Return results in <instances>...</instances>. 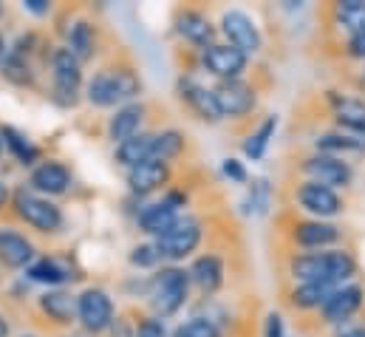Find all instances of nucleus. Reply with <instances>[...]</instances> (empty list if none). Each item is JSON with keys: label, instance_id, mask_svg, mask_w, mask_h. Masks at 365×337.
Wrapping results in <instances>:
<instances>
[{"label": "nucleus", "instance_id": "nucleus-1", "mask_svg": "<svg viewBox=\"0 0 365 337\" xmlns=\"http://www.w3.org/2000/svg\"><path fill=\"white\" fill-rule=\"evenodd\" d=\"M289 275L297 283H326L343 286L357 275V258L349 250H320V253H294L289 258Z\"/></svg>", "mask_w": 365, "mask_h": 337}, {"label": "nucleus", "instance_id": "nucleus-2", "mask_svg": "<svg viewBox=\"0 0 365 337\" xmlns=\"http://www.w3.org/2000/svg\"><path fill=\"white\" fill-rule=\"evenodd\" d=\"M142 91V80L136 77L133 69H105L99 74H93L86 94H88V102L96 108H122L128 102H133V96H139Z\"/></svg>", "mask_w": 365, "mask_h": 337}, {"label": "nucleus", "instance_id": "nucleus-3", "mask_svg": "<svg viewBox=\"0 0 365 337\" xmlns=\"http://www.w3.org/2000/svg\"><path fill=\"white\" fill-rule=\"evenodd\" d=\"M190 272L179 266H162L150 281V306L156 318H170L187 303L190 295Z\"/></svg>", "mask_w": 365, "mask_h": 337}, {"label": "nucleus", "instance_id": "nucleus-4", "mask_svg": "<svg viewBox=\"0 0 365 337\" xmlns=\"http://www.w3.org/2000/svg\"><path fill=\"white\" fill-rule=\"evenodd\" d=\"M11 207H14V216L23 224H29L31 230H37V233H46L48 236V233H57L63 227V210L54 201L37 196L34 190H26V187L14 190Z\"/></svg>", "mask_w": 365, "mask_h": 337}, {"label": "nucleus", "instance_id": "nucleus-5", "mask_svg": "<svg viewBox=\"0 0 365 337\" xmlns=\"http://www.w3.org/2000/svg\"><path fill=\"white\" fill-rule=\"evenodd\" d=\"M201 221L192 216H182L170 230H165L156 238V250L165 261H182L190 253H195V247L201 244Z\"/></svg>", "mask_w": 365, "mask_h": 337}, {"label": "nucleus", "instance_id": "nucleus-6", "mask_svg": "<svg viewBox=\"0 0 365 337\" xmlns=\"http://www.w3.org/2000/svg\"><path fill=\"white\" fill-rule=\"evenodd\" d=\"M51 83L60 105H74L83 88V63L68 49H54L51 54Z\"/></svg>", "mask_w": 365, "mask_h": 337}, {"label": "nucleus", "instance_id": "nucleus-7", "mask_svg": "<svg viewBox=\"0 0 365 337\" xmlns=\"http://www.w3.org/2000/svg\"><path fill=\"white\" fill-rule=\"evenodd\" d=\"M294 201L300 204L303 213H309L312 218H320V221H329V218L340 216L343 207H346L337 190L323 187L317 181H306V178L294 187Z\"/></svg>", "mask_w": 365, "mask_h": 337}, {"label": "nucleus", "instance_id": "nucleus-8", "mask_svg": "<svg viewBox=\"0 0 365 337\" xmlns=\"http://www.w3.org/2000/svg\"><path fill=\"white\" fill-rule=\"evenodd\" d=\"M365 303V286L363 283H343L334 286L331 295L326 298V303L320 306V323L326 326H340L346 321H351Z\"/></svg>", "mask_w": 365, "mask_h": 337}, {"label": "nucleus", "instance_id": "nucleus-9", "mask_svg": "<svg viewBox=\"0 0 365 337\" xmlns=\"http://www.w3.org/2000/svg\"><path fill=\"white\" fill-rule=\"evenodd\" d=\"M300 170L306 176V181H317L323 187L340 190L349 187L354 181V168L337 156H326V154H312L300 162Z\"/></svg>", "mask_w": 365, "mask_h": 337}, {"label": "nucleus", "instance_id": "nucleus-10", "mask_svg": "<svg viewBox=\"0 0 365 337\" xmlns=\"http://www.w3.org/2000/svg\"><path fill=\"white\" fill-rule=\"evenodd\" d=\"M215 94V102H218V111H221V119H244L255 111L258 105V91L244 80H227V83H218L212 88Z\"/></svg>", "mask_w": 365, "mask_h": 337}, {"label": "nucleus", "instance_id": "nucleus-11", "mask_svg": "<svg viewBox=\"0 0 365 337\" xmlns=\"http://www.w3.org/2000/svg\"><path fill=\"white\" fill-rule=\"evenodd\" d=\"M221 34L227 37L230 46H235L238 51H244L247 57L250 54H258L264 49V37H261V29L255 26V20L247 14V11H238V9H230L221 14Z\"/></svg>", "mask_w": 365, "mask_h": 337}, {"label": "nucleus", "instance_id": "nucleus-12", "mask_svg": "<svg viewBox=\"0 0 365 337\" xmlns=\"http://www.w3.org/2000/svg\"><path fill=\"white\" fill-rule=\"evenodd\" d=\"M77 321L91 335L110 329L113 326V301H110V295L105 289H96V286L86 289L77 298Z\"/></svg>", "mask_w": 365, "mask_h": 337}, {"label": "nucleus", "instance_id": "nucleus-13", "mask_svg": "<svg viewBox=\"0 0 365 337\" xmlns=\"http://www.w3.org/2000/svg\"><path fill=\"white\" fill-rule=\"evenodd\" d=\"M201 66L212 77H218V83H227V80H241V74L250 66V57L230 43H215L201 51Z\"/></svg>", "mask_w": 365, "mask_h": 337}, {"label": "nucleus", "instance_id": "nucleus-14", "mask_svg": "<svg viewBox=\"0 0 365 337\" xmlns=\"http://www.w3.org/2000/svg\"><path fill=\"white\" fill-rule=\"evenodd\" d=\"M289 238L294 247L300 250H331L340 238H343V230L331 221H320V218H303V221H294L289 227Z\"/></svg>", "mask_w": 365, "mask_h": 337}, {"label": "nucleus", "instance_id": "nucleus-15", "mask_svg": "<svg viewBox=\"0 0 365 337\" xmlns=\"http://www.w3.org/2000/svg\"><path fill=\"white\" fill-rule=\"evenodd\" d=\"M184 204H187V198H184L182 193H176V190H170L162 201H153V204H148L142 213H139V230L142 233H148V236H162L165 230H170L182 216H179V210H182Z\"/></svg>", "mask_w": 365, "mask_h": 337}, {"label": "nucleus", "instance_id": "nucleus-16", "mask_svg": "<svg viewBox=\"0 0 365 337\" xmlns=\"http://www.w3.org/2000/svg\"><path fill=\"white\" fill-rule=\"evenodd\" d=\"M148 108L142 102H128L122 108H116V114L108 119V139L113 145H122L133 136L142 134V122H145Z\"/></svg>", "mask_w": 365, "mask_h": 337}, {"label": "nucleus", "instance_id": "nucleus-17", "mask_svg": "<svg viewBox=\"0 0 365 337\" xmlns=\"http://www.w3.org/2000/svg\"><path fill=\"white\" fill-rule=\"evenodd\" d=\"M329 102H331V114H334L340 131L365 136V99H360V96H343V94L329 91Z\"/></svg>", "mask_w": 365, "mask_h": 337}, {"label": "nucleus", "instance_id": "nucleus-18", "mask_svg": "<svg viewBox=\"0 0 365 337\" xmlns=\"http://www.w3.org/2000/svg\"><path fill=\"white\" fill-rule=\"evenodd\" d=\"M168 181H170V165L168 162H159V159L142 162V165L128 170V187L136 196H150L159 187H165Z\"/></svg>", "mask_w": 365, "mask_h": 337}, {"label": "nucleus", "instance_id": "nucleus-19", "mask_svg": "<svg viewBox=\"0 0 365 337\" xmlns=\"http://www.w3.org/2000/svg\"><path fill=\"white\" fill-rule=\"evenodd\" d=\"M29 184L34 193L43 196H63L71 187V170L66 168L63 162H43L31 170Z\"/></svg>", "mask_w": 365, "mask_h": 337}, {"label": "nucleus", "instance_id": "nucleus-20", "mask_svg": "<svg viewBox=\"0 0 365 337\" xmlns=\"http://www.w3.org/2000/svg\"><path fill=\"white\" fill-rule=\"evenodd\" d=\"M176 29H179V34H182L190 46H195L201 51L210 49V46H215V26L210 23V17L204 11L184 9L182 14H179V20H176Z\"/></svg>", "mask_w": 365, "mask_h": 337}, {"label": "nucleus", "instance_id": "nucleus-21", "mask_svg": "<svg viewBox=\"0 0 365 337\" xmlns=\"http://www.w3.org/2000/svg\"><path fill=\"white\" fill-rule=\"evenodd\" d=\"M179 91H182L184 102H187L204 122H218V119H221V111H218V102H215L212 88H207V85L184 77L182 83H179Z\"/></svg>", "mask_w": 365, "mask_h": 337}, {"label": "nucleus", "instance_id": "nucleus-22", "mask_svg": "<svg viewBox=\"0 0 365 337\" xmlns=\"http://www.w3.org/2000/svg\"><path fill=\"white\" fill-rule=\"evenodd\" d=\"M0 263L9 269H29L34 263V244L14 233V230H3L0 233Z\"/></svg>", "mask_w": 365, "mask_h": 337}, {"label": "nucleus", "instance_id": "nucleus-23", "mask_svg": "<svg viewBox=\"0 0 365 337\" xmlns=\"http://www.w3.org/2000/svg\"><path fill=\"white\" fill-rule=\"evenodd\" d=\"M187 272H190V281H192L204 295L218 292L221 283H224V261H221L218 255H201V258H195Z\"/></svg>", "mask_w": 365, "mask_h": 337}, {"label": "nucleus", "instance_id": "nucleus-24", "mask_svg": "<svg viewBox=\"0 0 365 337\" xmlns=\"http://www.w3.org/2000/svg\"><path fill=\"white\" fill-rule=\"evenodd\" d=\"M317 154H326V156H337L343 159V154H363L365 151V136L357 134H349V131H329V134H320L317 142H314Z\"/></svg>", "mask_w": 365, "mask_h": 337}, {"label": "nucleus", "instance_id": "nucleus-25", "mask_svg": "<svg viewBox=\"0 0 365 337\" xmlns=\"http://www.w3.org/2000/svg\"><path fill=\"white\" fill-rule=\"evenodd\" d=\"M40 309L48 321L66 326L77 318V298L71 292H63V289H51L46 295H40Z\"/></svg>", "mask_w": 365, "mask_h": 337}, {"label": "nucleus", "instance_id": "nucleus-26", "mask_svg": "<svg viewBox=\"0 0 365 337\" xmlns=\"http://www.w3.org/2000/svg\"><path fill=\"white\" fill-rule=\"evenodd\" d=\"M156 154V134H139L122 145H116V162L125 168H136L142 162H150Z\"/></svg>", "mask_w": 365, "mask_h": 337}, {"label": "nucleus", "instance_id": "nucleus-27", "mask_svg": "<svg viewBox=\"0 0 365 337\" xmlns=\"http://www.w3.org/2000/svg\"><path fill=\"white\" fill-rule=\"evenodd\" d=\"M331 289L334 286H326V283H297L294 289H289L286 298L294 312H320V306L326 303Z\"/></svg>", "mask_w": 365, "mask_h": 337}, {"label": "nucleus", "instance_id": "nucleus-28", "mask_svg": "<svg viewBox=\"0 0 365 337\" xmlns=\"http://www.w3.org/2000/svg\"><path fill=\"white\" fill-rule=\"evenodd\" d=\"M80 63L91 60L93 51H96V29H93L91 20H77L71 29H68V46H66Z\"/></svg>", "mask_w": 365, "mask_h": 337}, {"label": "nucleus", "instance_id": "nucleus-29", "mask_svg": "<svg viewBox=\"0 0 365 337\" xmlns=\"http://www.w3.org/2000/svg\"><path fill=\"white\" fill-rule=\"evenodd\" d=\"M331 17H334V26H337L340 31H346L349 37L357 34L360 29H365V0H343V3H334Z\"/></svg>", "mask_w": 365, "mask_h": 337}, {"label": "nucleus", "instance_id": "nucleus-30", "mask_svg": "<svg viewBox=\"0 0 365 337\" xmlns=\"http://www.w3.org/2000/svg\"><path fill=\"white\" fill-rule=\"evenodd\" d=\"M26 275H29V281L46 283V286H60V283H66V281L71 278V272H68L57 258H40V261H34V263L26 269Z\"/></svg>", "mask_w": 365, "mask_h": 337}, {"label": "nucleus", "instance_id": "nucleus-31", "mask_svg": "<svg viewBox=\"0 0 365 337\" xmlns=\"http://www.w3.org/2000/svg\"><path fill=\"white\" fill-rule=\"evenodd\" d=\"M274 131H277V116H267V119L258 125V131L250 134L247 142H244L247 159H252V162L264 159V154H267V148H269V139L274 136Z\"/></svg>", "mask_w": 365, "mask_h": 337}, {"label": "nucleus", "instance_id": "nucleus-32", "mask_svg": "<svg viewBox=\"0 0 365 337\" xmlns=\"http://www.w3.org/2000/svg\"><path fill=\"white\" fill-rule=\"evenodd\" d=\"M0 136H3V145L14 154V159H17L20 165H34V162L40 159V151H37L26 136H20L14 128H3Z\"/></svg>", "mask_w": 365, "mask_h": 337}, {"label": "nucleus", "instance_id": "nucleus-33", "mask_svg": "<svg viewBox=\"0 0 365 337\" xmlns=\"http://www.w3.org/2000/svg\"><path fill=\"white\" fill-rule=\"evenodd\" d=\"M182 151H184L182 131H162V134H156V154H153V159L170 165V159H176Z\"/></svg>", "mask_w": 365, "mask_h": 337}, {"label": "nucleus", "instance_id": "nucleus-34", "mask_svg": "<svg viewBox=\"0 0 365 337\" xmlns=\"http://www.w3.org/2000/svg\"><path fill=\"white\" fill-rule=\"evenodd\" d=\"M3 74L11 80V83L17 85H29L31 83V69H29V63H26V57H23V51H9V57H6V63H3Z\"/></svg>", "mask_w": 365, "mask_h": 337}, {"label": "nucleus", "instance_id": "nucleus-35", "mask_svg": "<svg viewBox=\"0 0 365 337\" xmlns=\"http://www.w3.org/2000/svg\"><path fill=\"white\" fill-rule=\"evenodd\" d=\"M173 337H224L221 335V329H218V323L215 321H210V318H190L187 323H182Z\"/></svg>", "mask_w": 365, "mask_h": 337}, {"label": "nucleus", "instance_id": "nucleus-36", "mask_svg": "<svg viewBox=\"0 0 365 337\" xmlns=\"http://www.w3.org/2000/svg\"><path fill=\"white\" fill-rule=\"evenodd\" d=\"M159 261H162V255L156 250V244H142V247H136L130 253V263L133 266H156Z\"/></svg>", "mask_w": 365, "mask_h": 337}, {"label": "nucleus", "instance_id": "nucleus-37", "mask_svg": "<svg viewBox=\"0 0 365 337\" xmlns=\"http://www.w3.org/2000/svg\"><path fill=\"white\" fill-rule=\"evenodd\" d=\"M136 337H168V329H165V321L150 315V318H142L136 323Z\"/></svg>", "mask_w": 365, "mask_h": 337}, {"label": "nucleus", "instance_id": "nucleus-38", "mask_svg": "<svg viewBox=\"0 0 365 337\" xmlns=\"http://www.w3.org/2000/svg\"><path fill=\"white\" fill-rule=\"evenodd\" d=\"M346 54L351 60H365V29H360L357 34H351L346 40Z\"/></svg>", "mask_w": 365, "mask_h": 337}, {"label": "nucleus", "instance_id": "nucleus-39", "mask_svg": "<svg viewBox=\"0 0 365 337\" xmlns=\"http://www.w3.org/2000/svg\"><path fill=\"white\" fill-rule=\"evenodd\" d=\"M224 173H227L232 181H238V184L247 181V170H244V165H241L238 159H224Z\"/></svg>", "mask_w": 365, "mask_h": 337}, {"label": "nucleus", "instance_id": "nucleus-40", "mask_svg": "<svg viewBox=\"0 0 365 337\" xmlns=\"http://www.w3.org/2000/svg\"><path fill=\"white\" fill-rule=\"evenodd\" d=\"M264 337H283V318L272 312L269 318H267V329H264Z\"/></svg>", "mask_w": 365, "mask_h": 337}, {"label": "nucleus", "instance_id": "nucleus-41", "mask_svg": "<svg viewBox=\"0 0 365 337\" xmlns=\"http://www.w3.org/2000/svg\"><path fill=\"white\" fill-rule=\"evenodd\" d=\"M113 337H136V326L128 318H116L113 321Z\"/></svg>", "mask_w": 365, "mask_h": 337}, {"label": "nucleus", "instance_id": "nucleus-42", "mask_svg": "<svg viewBox=\"0 0 365 337\" xmlns=\"http://www.w3.org/2000/svg\"><path fill=\"white\" fill-rule=\"evenodd\" d=\"M334 337H365V323H360V326H349V329H340Z\"/></svg>", "mask_w": 365, "mask_h": 337}, {"label": "nucleus", "instance_id": "nucleus-43", "mask_svg": "<svg viewBox=\"0 0 365 337\" xmlns=\"http://www.w3.org/2000/svg\"><path fill=\"white\" fill-rule=\"evenodd\" d=\"M26 9L34 11V14H46L48 11V3L46 0H26Z\"/></svg>", "mask_w": 365, "mask_h": 337}, {"label": "nucleus", "instance_id": "nucleus-44", "mask_svg": "<svg viewBox=\"0 0 365 337\" xmlns=\"http://www.w3.org/2000/svg\"><path fill=\"white\" fill-rule=\"evenodd\" d=\"M6 204H9V187H6V184L0 181V210H3Z\"/></svg>", "mask_w": 365, "mask_h": 337}, {"label": "nucleus", "instance_id": "nucleus-45", "mask_svg": "<svg viewBox=\"0 0 365 337\" xmlns=\"http://www.w3.org/2000/svg\"><path fill=\"white\" fill-rule=\"evenodd\" d=\"M6 57H9V49H6V40H3V34H0V66L6 63Z\"/></svg>", "mask_w": 365, "mask_h": 337}, {"label": "nucleus", "instance_id": "nucleus-46", "mask_svg": "<svg viewBox=\"0 0 365 337\" xmlns=\"http://www.w3.org/2000/svg\"><path fill=\"white\" fill-rule=\"evenodd\" d=\"M0 337H9V321L0 315Z\"/></svg>", "mask_w": 365, "mask_h": 337}, {"label": "nucleus", "instance_id": "nucleus-47", "mask_svg": "<svg viewBox=\"0 0 365 337\" xmlns=\"http://www.w3.org/2000/svg\"><path fill=\"white\" fill-rule=\"evenodd\" d=\"M360 85H363V94H365V71H363V77H360Z\"/></svg>", "mask_w": 365, "mask_h": 337}, {"label": "nucleus", "instance_id": "nucleus-48", "mask_svg": "<svg viewBox=\"0 0 365 337\" xmlns=\"http://www.w3.org/2000/svg\"><path fill=\"white\" fill-rule=\"evenodd\" d=\"M3 148H6V145H3V136H0V154H3Z\"/></svg>", "mask_w": 365, "mask_h": 337}, {"label": "nucleus", "instance_id": "nucleus-49", "mask_svg": "<svg viewBox=\"0 0 365 337\" xmlns=\"http://www.w3.org/2000/svg\"><path fill=\"white\" fill-rule=\"evenodd\" d=\"M0 14H3V6H0Z\"/></svg>", "mask_w": 365, "mask_h": 337}, {"label": "nucleus", "instance_id": "nucleus-50", "mask_svg": "<svg viewBox=\"0 0 365 337\" xmlns=\"http://www.w3.org/2000/svg\"><path fill=\"white\" fill-rule=\"evenodd\" d=\"M23 337H34V335H23Z\"/></svg>", "mask_w": 365, "mask_h": 337}]
</instances>
